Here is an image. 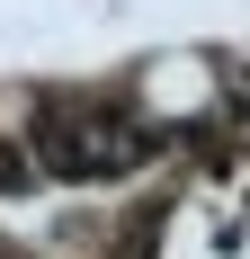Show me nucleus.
Returning a JSON list of instances; mask_svg holds the SVG:
<instances>
[{
	"label": "nucleus",
	"mask_w": 250,
	"mask_h": 259,
	"mask_svg": "<svg viewBox=\"0 0 250 259\" xmlns=\"http://www.w3.org/2000/svg\"><path fill=\"white\" fill-rule=\"evenodd\" d=\"M143 152H152V143L125 134L99 99H63L45 116V134H36V161H45L54 179H116V170H134Z\"/></svg>",
	"instance_id": "nucleus-1"
}]
</instances>
